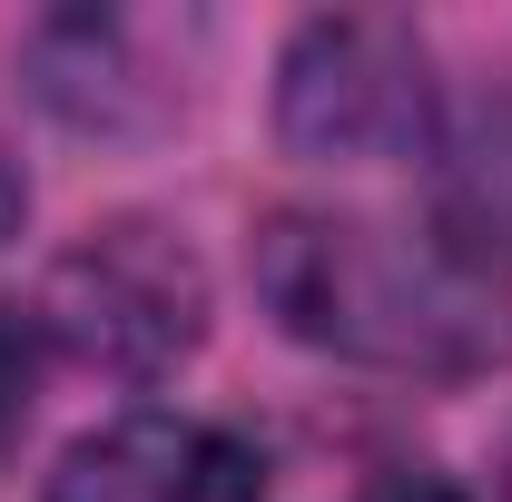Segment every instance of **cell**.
<instances>
[{"mask_svg":"<svg viewBox=\"0 0 512 502\" xmlns=\"http://www.w3.org/2000/svg\"><path fill=\"white\" fill-rule=\"evenodd\" d=\"M256 296L296 345L384 375H483L512 355V247L463 207H276L256 227Z\"/></svg>","mask_w":512,"mask_h":502,"instance_id":"cell-1","label":"cell"},{"mask_svg":"<svg viewBox=\"0 0 512 502\" xmlns=\"http://www.w3.org/2000/svg\"><path fill=\"white\" fill-rule=\"evenodd\" d=\"M276 138L316 168H394L434 138V60L414 20L325 10L286 40L276 69Z\"/></svg>","mask_w":512,"mask_h":502,"instance_id":"cell-2","label":"cell"},{"mask_svg":"<svg viewBox=\"0 0 512 502\" xmlns=\"http://www.w3.org/2000/svg\"><path fill=\"white\" fill-rule=\"evenodd\" d=\"M207 325V276L158 217H109L50 266L40 335L89 375H168Z\"/></svg>","mask_w":512,"mask_h":502,"instance_id":"cell-3","label":"cell"},{"mask_svg":"<svg viewBox=\"0 0 512 502\" xmlns=\"http://www.w3.org/2000/svg\"><path fill=\"white\" fill-rule=\"evenodd\" d=\"M50 502H266V463L207 414H119L60 453Z\"/></svg>","mask_w":512,"mask_h":502,"instance_id":"cell-4","label":"cell"},{"mask_svg":"<svg viewBox=\"0 0 512 502\" xmlns=\"http://www.w3.org/2000/svg\"><path fill=\"white\" fill-rule=\"evenodd\" d=\"M30 384H40V335H30V315L0 306V443L30 424Z\"/></svg>","mask_w":512,"mask_h":502,"instance_id":"cell-5","label":"cell"},{"mask_svg":"<svg viewBox=\"0 0 512 502\" xmlns=\"http://www.w3.org/2000/svg\"><path fill=\"white\" fill-rule=\"evenodd\" d=\"M355 502H463V493H453L444 473H414V463H394V473H375Z\"/></svg>","mask_w":512,"mask_h":502,"instance_id":"cell-6","label":"cell"},{"mask_svg":"<svg viewBox=\"0 0 512 502\" xmlns=\"http://www.w3.org/2000/svg\"><path fill=\"white\" fill-rule=\"evenodd\" d=\"M20 207H30V188H20V168L0 158V237H20Z\"/></svg>","mask_w":512,"mask_h":502,"instance_id":"cell-7","label":"cell"},{"mask_svg":"<svg viewBox=\"0 0 512 502\" xmlns=\"http://www.w3.org/2000/svg\"><path fill=\"white\" fill-rule=\"evenodd\" d=\"M493 483H503V502H512V434H503V453H493Z\"/></svg>","mask_w":512,"mask_h":502,"instance_id":"cell-8","label":"cell"}]
</instances>
